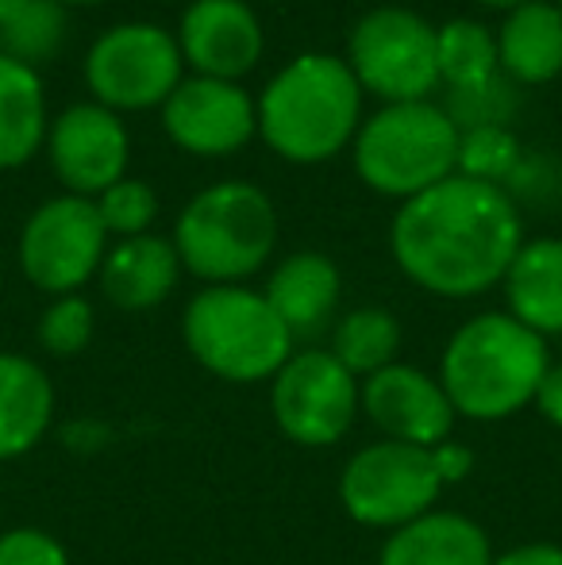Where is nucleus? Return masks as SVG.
I'll list each match as a JSON object with an SVG mask.
<instances>
[{"label": "nucleus", "instance_id": "obj_22", "mask_svg": "<svg viewBox=\"0 0 562 565\" xmlns=\"http://www.w3.org/2000/svg\"><path fill=\"white\" fill-rule=\"evenodd\" d=\"M46 97L39 70L0 54V170H20L46 147Z\"/></svg>", "mask_w": 562, "mask_h": 565}, {"label": "nucleus", "instance_id": "obj_6", "mask_svg": "<svg viewBox=\"0 0 562 565\" xmlns=\"http://www.w3.org/2000/svg\"><path fill=\"white\" fill-rule=\"evenodd\" d=\"M458 142L463 127L432 100L382 105L370 119H362L351 142V162L362 185L405 204L455 178Z\"/></svg>", "mask_w": 562, "mask_h": 565}, {"label": "nucleus", "instance_id": "obj_21", "mask_svg": "<svg viewBox=\"0 0 562 565\" xmlns=\"http://www.w3.org/2000/svg\"><path fill=\"white\" fill-rule=\"evenodd\" d=\"M501 70L520 85H548L562 74V12L548 0H528L497 31Z\"/></svg>", "mask_w": 562, "mask_h": 565}, {"label": "nucleus", "instance_id": "obj_34", "mask_svg": "<svg viewBox=\"0 0 562 565\" xmlns=\"http://www.w3.org/2000/svg\"><path fill=\"white\" fill-rule=\"evenodd\" d=\"M478 4H486V8H505V12H512V8L528 4V0H478Z\"/></svg>", "mask_w": 562, "mask_h": 565}, {"label": "nucleus", "instance_id": "obj_2", "mask_svg": "<svg viewBox=\"0 0 562 565\" xmlns=\"http://www.w3.org/2000/svg\"><path fill=\"white\" fill-rule=\"evenodd\" d=\"M548 365V339L509 312H478L450 331L435 377L447 388L458 419L501 424L532 408Z\"/></svg>", "mask_w": 562, "mask_h": 565}, {"label": "nucleus", "instance_id": "obj_29", "mask_svg": "<svg viewBox=\"0 0 562 565\" xmlns=\"http://www.w3.org/2000/svg\"><path fill=\"white\" fill-rule=\"evenodd\" d=\"M0 565H70V551L43 527H8L0 531Z\"/></svg>", "mask_w": 562, "mask_h": 565}, {"label": "nucleus", "instance_id": "obj_1", "mask_svg": "<svg viewBox=\"0 0 562 565\" xmlns=\"http://www.w3.org/2000/svg\"><path fill=\"white\" fill-rule=\"evenodd\" d=\"M524 243V224L501 185L455 178L413 196L390 224V254L397 269L443 300L486 297L505 281Z\"/></svg>", "mask_w": 562, "mask_h": 565}, {"label": "nucleus", "instance_id": "obj_10", "mask_svg": "<svg viewBox=\"0 0 562 565\" xmlns=\"http://www.w3.org/2000/svg\"><path fill=\"white\" fill-rule=\"evenodd\" d=\"M347 66L362 93H374L385 105L427 100L439 85L435 28L409 8H374L347 39Z\"/></svg>", "mask_w": 562, "mask_h": 565}, {"label": "nucleus", "instance_id": "obj_24", "mask_svg": "<svg viewBox=\"0 0 562 565\" xmlns=\"http://www.w3.org/2000/svg\"><path fill=\"white\" fill-rule=\"evenodd\" d=\"M435 62H439V85L458 93H486L494 85L501 58H497V35L478 20H447L435 28Z\"/></svg>", "mask_w": 562, "mask_h": 565}, {"label": "nucleus", "instance_id": "obj_4", "mask_svg": "<svg viewBox=\"0 0 562 565\" xmlns=\"http://www.w3.org/2000/svg\"><path fill=\"white\" fill-rule=\"evenodd\" d=\"M181 342L204 373L227 385H258L297 350L293 331L251 285H204L181 312Z\"/></svg>", "mask_w": 562, "mask_h": 565}, {"label": "nucleus", "instance_id": "obj_11", "mask_svg": "<svg viewBox=\"0 0 562 565\" xmlns=\"http://www.w3.org/2000/svg\"><path fill=\"white\" fill-rule=\"evenodd\" d=\"M108 238L93 201L62 193L43 201L20 231V269L46 297H70L97 281Z\"/></svg>", "mask_w": 562, "mask_h": 565}, {"label": "nucleus", "instance_id": "obj_19", "mask_svg": "<svg viewBox=\"0 0 562 565\" xmlns=\"http://www.w3.org/2000/svg\"><path fill=\"white\" fill-rule=\"evenodd\" d=\"M54 381L35 358L0 350V461L23 458L54 424Z\"/></svg>", "mask_w": 562, "mask_h": 565}, {"label": "nucleus", "instance_id": "obj_31", "mask_svg": "<svg viewBox=\"0 0 562 565\" xmlns=\"http://www.w3.org/2000/svg\"><path fill=\"white\" fill-rule=\"evenodd\" d=\"M532 408L540 412V419H548L551 427L562 431V362L548 365V373H543L540 388L532 396Z\"/></svg>", "mask_w": 562, "mask_h": 565}, {"label": "nucleus", "instance_id": "obj_26", "mask_svg": "<svg viewBox=\"0 0 562 565\" xmlns=\"http://www.w3.org/2000/svg\"><path fill=\"white\" fill-rule=\"evenodd\" d=\"M97 335V308L82 292L54 297L39 316V347L51 358H77Z\"/></svg>", "mask_w": 562, "mask_h": 565}, {"label": "nucleus", "instance_id": "obj_36", "mask_svg": "<svg viewBox=\"0 0 562 565\" xmlns=\"http://www.w3.org/2000/svg\"><path fill=\"white\" fill-rule=\"evenodd\" d=\"M555 8H559V12H562V0H555Z\"/></svg>", "mask_w": 562, "mask_h": 565}, {"label": "nucleus", "instance_id": "obj_5", "mask_svg": "<svg viewBox=\"0 0 562 565\" xmlns=\"http://www.w3.org/2000/svg\"><path fill=\"white\" fill-rule=\"evenodd\" d=\"M278 209L251 181H220L193 196L173 224V246L204 285H243L278 250Z\"/></svg>", "mask_w": 562, "mask_h": 565}, {"label": "nucleus", "instance_id": "obj_16", "mask_svg": "<svg viewBox=\"0 0 562 565\" xmlns=\"http://www.w3.org/2000/svg\"><path fill=\"white\" fill-rule=\"evenodd\" d=\"M181 274H185V266H181L173 238L147 231L136 238H116L108 246L97 285L108 305L120 312H150L173 297Z\"/></svg>", "mask_w": 562, "mask_h": 565}, {"label": "nucleus", "instance_id": "obj_25", "mask_svg": "<svg viewBox=\"0 0 562 565\" xmlns=\"http://www.w3.org/2000/svg\"><path fill=\"white\" fill-rule=\"evenodd\" d=\"M62 43H66V4L59 0H31L12 23L0 28V54L31 70L54 58Z\"/></svg>", "mask_w": 562, "mask_h": 565}, {"label": "nucleus", "instance_id": "obj_17", "mask_svg": "<svg viewBox=\"0 0 562 565\" xmlns=\"http://www.w3.org/2000/svg\"><path fill=\"white\" fill-rule=\"evenodd\" d=\"M263 297L271 300V308L300 342L336 328L339 300H343V274L328 254L297 250L271 269Z\"/></svg>", "mask_w": 562, "mask_h": 565}, {"label": "nucleus", "instance_id": "obj_20", "mask_svg": "<svg viewBox=\"0 0 562 565\" xmlns=\"http://www.w3.org/2000/svg\"><path fill=\"white\" fill-rule=\"evenodd\" d=\"M505 312L540 339L562 335V238H524L501 281Z\"/></svg>", "mask_w": 562, "mask_h": 565}, {"label": "nucleus", "instance_id": "obj_30", "mask_svg": "<svg viewBox=\"0 0 562 565\" xmlns=\"http://www.w3.org/2000/svg\"><path fill=\"white\" fill-rule=\"evenodd\" d=\"M432 461H435V473H439L443 489H447V484H458L470 477L474 450L458 439H447V443H439V447H432Z\"/></svg>", "mask_w": 562, "mask_h": 565}, {"label": "nucleus", "instance_id": "obj_28", "mask_svg": "<svg viewBox=\"0 0 562 565\" xmlns=\"http://www.w3.org/2000/svg\"><path fill=\"white\" fill-rule=\"evenodd\" d=\"M517 166V139L497 124H474L458 142V173L501 185L505 173Z\"/></svg>", "mask_w": 562, "mask_h": 565}, {"label": "nucleus", "instance_id": "obj_33", "mask_svg": "<svg viewBox=\"0 0 562 565\" xmlns=\"http://www.w3.org/2000/svg\"><path fill=\"white\" fill-rule=\"evenodd\" d=\"M28 4H31V0H0V28H4V23H12Z\"/></svg>", "mask_w": 562, "mask_h": 565}, {"label": "nucleus", "instance_id": "obj_35", "mask_svg": "<svg viewBox=\"0 0 562 565\" xmlns=\"http://www.w3.org/2000/svg\"><path fill=\"white\" fill-rule=\"evenodd\" d=\"M59 4H108V0H59Z\"/></svg>", "mask_w": 562, "mask_h": 565}, {"label": "nucleus", "instance_id": "obj_8", "mask_svg": "<svg viewBox=\"0 0 562 565\" xmlns=\"http://www.w3.org/2000/svg\"><path fill=\"white\" fill-rule=\"evenodd\" d=\"M274 427L305 450H328L362 416V381L328 347L293 350L271 381Z\"/></svg>", "mask_w": 562, "mask_h": 565}, {"label": "nucleus", "instance_id": "obj_13", "mask_svg": "<svg viewBox=\"0 0 562 565\" xmlns=\"http://www.w3.org/2000/svg\"><path fill=\"white\" fill-rule=\"evenodd\" d=\"M170 142L197 158H227L258 135V105L240 82L185 77L162 105Z\"/></svg>", "mask_w": 562, "mask_h": 565}, {"label": "nucleus", "instance_id": "obj_12", "mask_svg": "<svg viewBox=\"0 0 562 565\" xmlns=\"http://www.w3.org/2000/svg\"><path fill=\"white\" fill-rule=\"evenodd\" d=\"M46 158L62 189L85 201H97L105 189L128 178L131 162V135L124 116L97 100L70 105L46 127Z\"/></svg>", "mask_w": 562, "mask_h": 565}, {"label": "nucleus", "instance_id": "obj_18", "mask_svg": "<svg viewBox=\"0 0 562 565\" xmlns=\"http://www.w3.org/2000/svg\"><path fill=\"white\" fill-rule=\"evenodd\" d=\"M494 558L497 551L478 520L432 508L385 535L378 565H494Z\"/></svg>", "mask_w": 562, "mask_h": 565}, {"label": "nucleus", "instance_id": "obj_3", "mask_svg": "<svg viewBox=\"0 0 562 565\" xmlns=\"http://www.w3.org/2000/svg\"><path fill=\"white\" fill-rule=\"evenodd\" d=\"M362 85L347 58L328 51L297 54L263 89L258 139L293 166H320L351 147L362 127Z\"/></svg>", "mask_w": 562, "mask_h": 565}, {"label": "nucleus", "instance_id": "obj_14", "mask_svg": "<svg viewBox=\"0 0 562 565\" xmlns=\"http://www.w3.org/2000/svg\"><path fill=\"white\" fill-rule=\"evenodd\" d=\"M362 416L382 439L424 450L455 439L458 424L443 381L409 362H393L362 381Z\"/></svg>", "mask_w": 562, "mask_h": 565}, {"label": "nucleus", "instance_id": "obj_9", "mask_svg": "<svg viewBox=\"0 0 562 565\" xmlns=\"http://www.w3.org/2000/svg\"><path fill=\"white\" fill-rule=\"evenodd\" d=\"M181 82L185 58L178 39L147 20L116 23L85 54V85L116 116L162 108Z\"/></svg>", "mask_w": 562, "mask_h": 565}, {"label": "nucleus", "instance_id": "obj_15", "mask_svg": "<svg viewBox=\"0 0 562 565\" xmlns=\"http://www.w3.org/2000/svg\"><path fill=\"white\" fill-rule=\"evenodd\" d=\"M178 46L197 77L243 82L266 51L263 23L251 0H193L181 12Z\"/></svg>", "mask_w": 562, "mask_h": 565}, {"label": "nucleus", "instance_id": "obj_7", "mask_svg": "<svg viewBox=\"0 0 562 565\" xmlns=\"http://www.w3.org/2000/svg\"><path fill=\"white\" fill-rule=\"evenodd\" d=\"M443 492L432 450L409 443L374 439L343 461L339 473V504L359 527L397 531L432 512Z\"/></svg>", "mask_w": 562, "mask_h": 565}, {"label": "nucleus", "instance_id": "obj_23", "mask_svg": "<svg viewBox=\"0 0 562 565\" xmlns=\"http://www.w3.org/2000/svg\"><path fill=\"white\" fill-rule=\"evenodd\" d=\"M401 342H405V331H401V320L390 312V308L378 305H362L351 308L336 320L331 328V354L347 365L359 381L382 373L385 365L401 362Z\"/></svg>", "mask_w": 562, "mask_h": 565}, {"label": "nucleus", "instance_id": "obj_27", "mask_svg": "<svg viewBox=\"0 0 562 565\" xmlns=\"http://www.w3.org/2000/svg\"><path fill=\"white\" fill-rule=\"evenodd\" d=\"M100 224H105L108 238H136L147 235L158 216V193L139 178H120L113 189L97 196Z\"/></svg>", "mask_w": 562, "mask_h": 565}, {"label": "nucleus", "instance_id": "obj_32", "mask_svg": "<svg viewBox=\"0 0 562 565\" xmlns=\"http://www.w3.org/2000/svg\"><path fill=\"white\" fill-rule=\"evenodd\" d=\"M494 565H562L559 543H520L494 558Z\"/></svg>", "mask_w": 562, "mask_h": 565}]
</instances>
